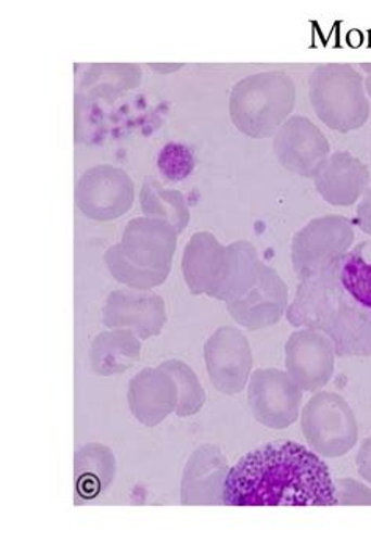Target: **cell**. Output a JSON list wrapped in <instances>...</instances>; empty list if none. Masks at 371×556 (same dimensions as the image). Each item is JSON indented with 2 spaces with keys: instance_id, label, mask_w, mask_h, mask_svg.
Returning <instances> with one entry per match:
<instances>
[{
  "instance_id": "obj_25",
  "label": "cell",
  "mask_w": 371,
  "mask_h": 556,
  "mask_svg": "<svg viewBox=\"0 0 371 556\" xmlns=\"http://www.w3.org/2000/svg\"><path fill=\"white\" fill-rule=\"evenodd\" d=\"M158 169L166 179L180 182L187 179L194 169L193 152L179 143H168L158 155Z\"/></svg>"
},
{
  "instance_id": "obj_14",
  "label": "cell",
  "mask_w": 371,
  "mask_h": 556,
  "mask_svg": "<svg viewBox=\"0 0 371 556\" xmlns=\"http://www.w3.org/2000/svg\"><path fill=\"white\" fill-rule=\"evenodd\" d=\"M102 324L132 331L141 340L154 338L166 324L165 301L151 290H113L102 307Z\"/></svg>"
},
{
  "instance_id": "obj_26",
  "label": "cell",
  "mask_w": 371,
  "mask_h": 556,
  "mask_svg": "<svg viewBox=\"0 0 371 556\" xmlns=\"http://www.w3.org/2000/svg\"><path fill=\"white\" fill-rule=\"evenodd\" d=\"M337 505H371V489L351 478L335 480Z\"/></svg>"
},
{
  "instance_id": "obj_24",
  "label": "cell",
  "mask_w": 371,
  "mask_h": 556,
  "mask_svg": "<svg viewBox=\"0 0 371 556\" xmlns=\"http://www.w3.org/2000/svg\"><path fill=\"white\" fill-rule=\"evenodd\" d=\"M341 282L353 299L371 309V262L359 248L342 265Z\"/></svg>"
},
{
  "instance_id": "obj_9",
  "label": "cell",
  "mask_w": 371,
  "mask_h": 556,
  "mask_svg": "<svg viewBox=\"0 0 371 556\" xmlns=\"http://www.w3.org/2000/svg\"><path fill=\"white\" fill-rule=\"evenodd\" d=\"M133 198V180L116 166H93L77 180V208L94 222H113L123 217L132 207Z\"/></svg>"
},
{
  "instance_id": "obj_8",
  "label": "cell",
  "mask_w": 371,
  "mask_h": 556,
  "mask_svg": "<svg viewBox=\"0 0 371 556\" xmlns=\"http://www.w3.org/2000/svg\"><path fill=\"white\" fill-rule=\"evenodd\" d=\"M303 434L324 458H341L358 442V421L345 399L318 392L303 409Z\"/></svg>"
},
{
  "instance_id": "obj_12",
  "label": "cell",
  "mask_w": 371,
  "mask_h": 556,
  "mask_svg": "<svg viewBox=\"0 0 371 556\" xmlns=\"http://www.w3.org/2000/svg\"><path fill=\"white\" fill-rule=\"evenodd\" d=\"M285 367L302 391H321L334 375V342L317 329L293 332L285 343Z\"/></svg>"
},
{
  "instance_id": "obj_23",
  "label": "cell",
  "mask_w": 371,
  "mask_h": 556,
  "mask_svg": "<svg viewBox=\"0 0 371 556\" xmlns=\"http://www.w3.org/2000/svg\"><path fill=\"white\" fill-rule=\"evenodd\" d=\"M161 367L168 371L178 384L179 403L176 407L178 417H190L200 413L203 406L206 405L207 396L192 368L178 359L165 361L161 364Z\"/></svg>"
},
{
  "instance_id": "obj_27",
  "label": "cell",
  "mask_w": 371,
  "mask_h": 556,
  "mask_svg": "<svg viewBox=\"0 0 371 556\" xmlns=\"http://www.w3.org/2000/svg\"><path fill=\"white\" fill-rule=\"evenodd\" d=\"M356 464H358L359 476L371 484V435L360 445Z\"/></svg>"
},
{
  "instance_id": "obj_7",
  "label": "cell",
  "mask_w": 371,
  "mask_h": 556,
  "mask_svg": "<svg viewBox=\"0 0 371 556\" xmlns=\"http://www.w3.org/2000/svg\"><path fill=\"white\" fill-rule=\"evenodd\" d=\"M353 242L355 229L342 215L312 219L293 237L292 262L296 275L303 281L332 270L346 257Z\"/></svg>"
},
{
  "instance_id": "obj_22",
  "label": "cell",
  "mask_w": 371,
  "mask_h": 556,
  "mask_svg": "<svg viewBox=\"0 0 371 556\" xmlns=\"http://www.w3.org/2000/svg\"><path fill=\"white\" fill-rule=\"evenodd\" d=\"M141 212L146 217L164 219L176 232L186 231L190 223L189 205L178 190L166 189L154 179H144L140 191Z\"/></svg>"
},
{
  "instance_id": "obj_18",
  "label": "cell",
  "mask_w": 371,
  "mask_h": 556,
  "mask_svg": "<svg viewBox=\"0 0 371 556\" xmlns=\"http://www.w3.org/2000/svg\"><path fill=\"white\" fill-rule=\"evenodd\" d=\"M226 456L214 445H203L193 453L180 488L183 505H221L229 473Z\"/></svg>"
},
{
  "instance_id": "obj_28",
  "label": "cell",
  "mask_w": 371,
  "mask_h": 556,
  "mask_svg": "<svg viewBox=\"0 0 371 556\" xmlns=\"http://www.w3.org/2000/svg\"><path fill=\"white\" fill-rule=\"evenodd\" d=\"M358 225L371 237V189H367L358 205Z\"/></svg>"
},
{
  "instance_id": "obj_29",
  "label": "cell",
  "mask_w": 371,
  "mask_h": 556,
  "mask_svg": "<svg viewBox=\"0 0 371 556\" xmlns=\"http://www.w3.org/2000/svg\"><path fill=\"white\" fill-rule=\"evenodd\" d=\"M362 70L366 71L367 79L363 87H366L367 93H369L371 99V63H362Z\"/></svg>"
},
{
  "instance_id": "obj_2",
  "label": "cell",
  "mask_w": 371,
  "mask_h": 556,
  "mask_svg": "<svg viewBox=\"0 0 371 556\" xmlns=\"http://www.w3.org/2000/svg\"><path fill=\"white\" fill-rule=\"evenodd\" d=\"M264 262L250 242L222 247L210 232H197L187 243L182 273L193 295L231 303L256 285Z\"/></svg>"
},
{
  "instance_id": "obj_19",
  "label": "cell",
  "mask_w": 371,
  "mask_h": 556,
  "mask_svg": "<svg viewBox=\"0 0 371 556\" xmlns=\"http://www.w3.org/2000/svg\"><path fill=\"white\" fill-rule=\"evenodd\" d=\"M141 342L127 329L101 332L90 345L91 370L99 377L124 374L140 359Z\"/></svg>"
},
{
  "instance_id": "obj_5",
  "label": "cell",
  "mask_w": 371,
  "mask_h": 556,
  "mask_svg": "<svg viewBox=\"0 0 371 556\" xmlns=\"http://www.w3.org/2000/svg\"><path fill=\"white\" fill-rule=\"evenodd\" d=\"M296 102L292 77L282 71L253 74L232 88L229 113L243 136L264 140L276 136Z\"/></svg>"
},
{
  "instance_id": "obj_1",
  "label": "cell",
  "mask_w": 371,
  "mask_h": 556,
  "mask_svg": "<svg viewBox=\"0 0 371 556\" xmlns=\"http://www.w3.org/2000/svg\"><path fill=\"white\" fill-rule=\"evenodd\" d=\"M228 506L337 505L327 464L293 441H274L253 450L229 470L222 491Z\"/></svg>"
},
{
  "instance_id": "obj_20",
  "label": "cell",
  "mask_w": 371,
  "mask_h": 556,
  "mask_svg": "<svg viewBox=\"0 0 371 556\" xmlns=\"http://www.w3.org/2000/svg\"><path fill=\"white\" fill-rule=\"evenodd\" d=\"M140 81L141 70L138 65H91L80 79L79 91L85 98L112 102L127 91L136 90Z\"/></svg>"
},
{
  "instance_id": "obj_13",
  "label": "cell",
  "mask_w": 371,
  "mask_h": 556,
  "mask_svg": "<svg viewBox=\"0 0 371 556\" xmlns=\"http://www.w3.org/2000/svg\"><path fill=\"white\" fill-rule=\"evenodd\" d=\"M274 154L279 163L295 175L314 179L331 155L330 141L306 116H290L276 132Z\"/></svg>"
},
{
  "instance_id": "obj_3",
  "label": "cell",
  "mask_w": 371,
  "mask_h": 556,
  "mask_svg": "<svg viewBox=\"0 0 371 556\" xmlns=\"http://www.w3.org/2000/svg\"><path fill=\"white\" fill-rule=\"evenodd\" d=\"M335 276L337 267L316 278L303 279L298 295L290 306L289 321L293 326L323 329L342 356L369 353L366 343L371 338V328L359 309L345 300Z\"/></svg>"
},
{
  "instance_id": "obj_21",
  "label": "cell",
  "mask_w": 371,
  "mask_h": 556,
  "mask_svg": "<svg viewBox=\"0 0 371 556\" xmlns=\"http://www.w3.org/2000/svg\"><path fill=\"white\" fill-rule=\"evenodd\" d=\"M116 463L111 448L102 444H88L76 455L77 495L84 501L98 497L111 486Z\"/></svg>"
},
{
  "instance_id": "obj_6",
  "label": "cell",
  "mask_w": 371,
  "mask_h": 556,
  "mask_svg": "<svg viewBox=\"0 0 371 556\" xmlns=\"http://www.w3.org/2000/svg\"><path fill=\"white\" fill-rule=\"evenodd\" d=\"M312 108L321 123L341 134L358 130L370 116L362 76L344 63H328L314 71L309 81Z\"/></svg>"
},
{
  "instance_id": "obj_11",
  "label": "cell",
  "mask_w": 371,
  "mask_h": 556,
  "mask_svg": "<svg viewBox=\"0 0 371 556\" xmlns=\"http://www.w3.org/2000/svg\"><path fill=\"white\" fill-rule=\"evenodd\" d=\"M208 378L218 392L236 395L246 388L253 352L246 336L232 326L218 328L204 345Z\"/></svg>"
},
{
  "instance_id": "obj_15",
  "label": "cell",
  "mask_w": 371,
  "mask_h": 556,
  "mask_svg": "<svg viewBox=\"0 0 371 556\" xmlns=\"http://www.w3.org/2000/svg\"><path fill=\"white\" fill-rule=\"evenodd\" d=\"M287 304V285L274 268L261 264L256 285L226 306L236 324L250 331H259L278 324L284 317Z\"/></svg>"
},
{
  "instance_id": "obj_17",
  "label": "cell",
  "mask_w": 371,
  "mask_h": 556,
  "mask_svg": "<svg viewBox=\"0 0 371 556\" xmlns=\"http://www.w3.org/2000/svg\"><path fill=\"white\" fill-rule=\"evenodd\" d=\"M318 194L327 203L337 207H349L363 197L370 184V172L366 163L349 152L331 154L318 169L316 177Z\"/></svg>"
},
{
  "instance_id": "obj_4",
  "label": "cell",
  "mask_w": 371,
  "mask_h": 556,
  "mask_svg": "<svg viewBox=\"0 0 371 556\" xmlns=\"http://www.w3.org/2000/svg\"><path fill=\"white\" fill-rule=\"evenodd\" d=\"M178 236L164 219H132L124 229L121 242L105 253V265L113 278L129 289H155L168 279Z\"/></svg>"
},
{
  "instance_id": "obj_10",
  "label": "cell",
  "mask_w": 371,
  "mask_h": 556,
  "mask_svg": "<svg viewBox=\"0 0 371 556\" xmlns=\"http://www.w3.org/2000/svg\"><path fill=\"white\" fill-rule=\"evenodd\" d=\"M302 400V389L287 371L261 368L250 378L247 403L254 419L271 430H284L295 424Z\"/></svg>"
},
{
  "instance_id": "obj_16",
  "label": "cell",
  "mask_w": 371,
  "mask_h": 556,
  "mask_svg": "<svg viewBox=\"0 0 371 556\" xmlns=\"http://www.w3.org/2000/svg\"><path fill=\"white\" fill-rule=\"evenodd\" d=\"M127 402L144 427H157L179 403L178 384L164 368H144L130 381Z\"/></svg>"
}]
</instances>
